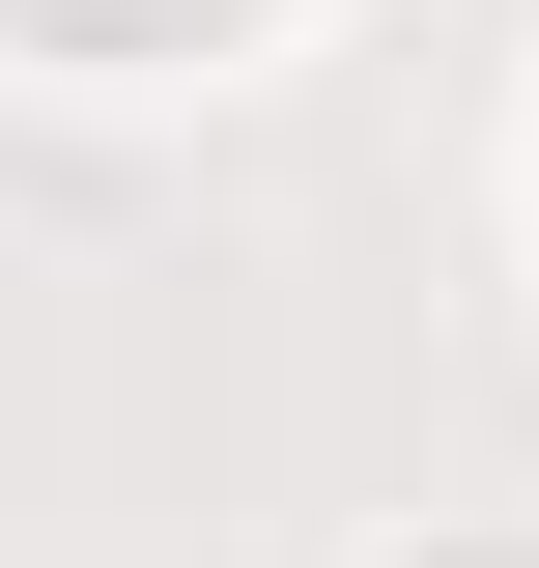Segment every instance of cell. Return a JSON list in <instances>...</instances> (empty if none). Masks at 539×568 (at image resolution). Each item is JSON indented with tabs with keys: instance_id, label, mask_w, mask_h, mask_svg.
Masks as SVG:
<instances>
[{
	"instance_id": "6da1fadb",
	"label": "cell",
	"mask_w": 539,
	"mask_h": 568,
	"mask_svg": "<svg viewBox=\"0 0 539 568\" xmlns=\"http://www.w3.org/2000/svg\"><path fill=\"white\" fill-rule=\"evenodd\" d=\"M29 29H200V0H29Z\"/></svg>"
}]
</instances>
